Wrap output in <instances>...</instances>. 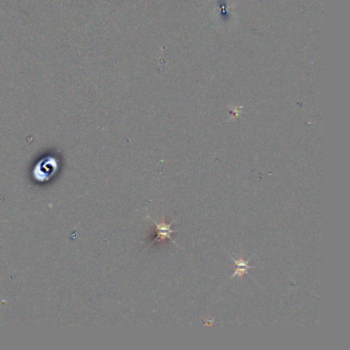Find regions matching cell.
Instances as JSON below:
<instances>
[{"label": "cell", "instance_id": "7a4b0ae2", "mask_svg": "<svg viewBox=\"0 0 350 350\" xmlns=\"http://www.w3.org/2000/svg\"><path fill=\"white\" fill-rule=\"evenodd\" d=\"M230 257H231V260L233 261V263L235 265V270H234L233 274L230 276V278H233V277L242 278L243 275L249 273V270L251 268H254V267H255V266L249 265V262H250L251 258L249 260H243V258L241 256L236 258V257H233L232 255H230Z\"/></svg>", "mask_w": 350, "mask_h": 350}, {"label": "cell", "instance_id": "6da1fadb", "mask_svg": "<svg viewBox=\"0 0 350 350\" xmlns=\"http://www.w3.org/2000/svg\"><path fill=\"white\" fill-rule=\"evenodd\" d=\"M148 219L156 226V228H157V236H156V238L154 239L155 241H163L164 239L168 238V239H170L173 243H175L177 246H179L178 243L171 237V234H172V233L178 232V230H174V229L171 228V227H172V225L175 223V221H173V222L170 223V224H167V223H164V222H162V223H157V222L153 221V219H151L150 217H148Z\"/></svg>", "mask_w": 350, "mask_h": 350}]
</instances>
